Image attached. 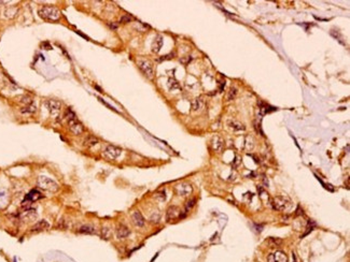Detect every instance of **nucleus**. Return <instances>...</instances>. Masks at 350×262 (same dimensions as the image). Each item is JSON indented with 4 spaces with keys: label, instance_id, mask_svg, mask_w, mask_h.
<instances>
[{
    "label": "nucleus",
    "instance_id": "1",
    "mask_svg": "<svg viewBox=\"0 0 350 262\" xmlns=\"http://www.w3.org/2000/svg\"><path fill=\"white\" fill-rule=\"evenodd\" d=\"M38 14L40 17L50 22H56L62 17V13H60L59 10L51 6H44L41 9H39Z\"/></svg>",
    "mask_w": 350,
    "mask_h": 262
},
{
    "label": "nucleus",
    "instance_id": "2",
    "mask_svg": "<svg viewBox=\"0 0 350 262\" xmlns=\"http://www.w3.org/2000/svg\"><path fill=\"white\" fill-rule=\"evenodd\" d=\"M37 185L38 187H40L43 190L47 191H51V192H55L59 189V185L54 181V179L48 177L45 175H41L38 177L37 181Z\"/></svg>",
    "mask_w": 350,
    "mask_h": 262
},
{
    "label": "nucleus",
    "instance_id": "3",
    "mask_svg": "<svg viewBox=\"0 0 350 262\" xmlns=\"http://www.w3.org/2000/svg\"><path fill=\"white\" fill-rule=\"evenodd\" d=\"M137 65L139 67V69L141 70V72L148 79H153L154 76V67L153 64L150 61L149 59H145V58H140L137 60Z\"/></svg>",
    "mask_w": 350,
    "mask_h": 262
},
{
    "label": "nucleus",
    "instance_id": "4",
    "mask_svg": "<svg viewBox=\"0 0 350 262\" xmlns=\"http://www.w3.org/2000/svg\"><path fill=\"white\" fill-rule=\"evenodd\" d=\"M271 205L276 211H286L291 206V201L286 196H275L271 200Z\"/></svg>",
    "mask_w": 350,
    "mask_h": 262
},
{
    "label": "nucleus",
    "instance_id": "5",
    "mask_svg": "<svg viewBox=\"0 0 350 262\" xmlns=\"http://www.w3.org/2000/svg\"><path fill=\"white\" fill-rule=\"evenodd\" d=\"M43 198V195L38 190H31L28 195H26L25 199H24L23 203H22V207L25 210V208H29L30 207V204L33 202H36V201L40 200V199Z\"/></svg>",
    "mask_w": 350,
    "mask_h": 262
},
{
    "label": "nucleus",
    "instance_id": "6",
    "mask_svg": "<svg viewBox=\"0 0 350 262\" xmlns=\"http://www.w3.org/2000/svg\"><path fill=\"white\" fill-rule=\"evenodd\" d=\"M121 154H122V149L118 146H114V145H108V146H106L104 149V157L110 160L118 159L119 157L121 156Z\"/></svg>",
    "mask_w": 350,
    "mask_h": 262
},
{
    "label": "nucleus",
    "instance_id": "7",
    "mask_svg": "<svg viewBox=\"0 0 350 262\" xmlns=\"http://www.w3.org/2000/svg\"><path fill=\"white\" fill-rule=\"evenodd\" d=\"M175 191L180 196H188L193 192V187H192L191 184L184 182V183H180L178 185H176Z\"/></svg>",
    "mask_w": 350,
    "mask_h": 262
},
{
    "label": "nucleus",
    "instance_id": "8",
    "mask_svg": "<svg viewBox=\"0 0 350 262\" xmlns=\"http://www.w3.org/2000/svg\"><path fill=\"white\" fill-rule=\"evenodd\" d=\"M68 128H69L70 132L74 135H81L84 131V126L77 118L76 119L68 120Z\"/></svg>",
    "mask_w": 350,
    "mask_h": 262
},
{
    "label": "nucleus",
    "instance_id": "9",
    "mask_svg": "<svg viewBox=\"0 0 350 262\" xmlns=\"http://www.w3.org/2000/svg\"><path fill=\"white\" fill-rule=\"evenodd\" d=\"M45 106H47L48 111L50 112V114L52 116H56L59 114L60 112V109H62V104H60L59 101L57 100H52V99H50V100H47L44 102Z\"/></svg>",
    "mask_w": 350,
    "mask_h": 262
},
{
    "label": "nucleus",
    "instance_id": "10",
    "mask_svg": "<svg viewBox=\"0 0 350 262\" xmlns=\"http://www.w3.org/2000/svg\"><path fill=\"white\" fill-rule=\"evenodd\" d=\"M37 217H38V214H37V212H36V210L31 207L25 208V210L19 214L21 220H23V221H25V222L33 221V220L37 219Z\"/></svg>",
    "mask_w": 350,
    "mask_h": 262
},
{
    "label": "nucleus",
    "instance_id": "11",
    "mask_svg": "<svg viewBox=\"0 0 350 262\" xmlns=\"http://www.w3.org/2000/svg\"><path fill=\"white\" fill-rule=\"evenodd\" d=\"M267 261L268 262H288V257H287L286 253L283 251H276L274 254H271L267 257Z\"/></svg>",
    "mask_w": 350,
    "mask_h": 262
},
{
    "label": "nucleus",
    "instance_id": "12",
    "mask_svg": "<svg viewBox=\"0 0 350 262\" xmlns=\"http://www.w3.org/2000/svg\"><path fill=\"white\" fill-rule=\"evenodd\" d=\"M211 146H212V149L215 150V152L221 153L223 150V147H224V140L221 137H219V135H216V137L212 138Z\"/></svg>",
    "mask_w": 350,
    "mask_h": 262
},
{
    "label": "nucleus",
    "instance_id": "13",
    "mask_svg": "<svg viewBox=\"0 0 350 262\" xmlns=\"http://www.w3.org/2000/svg\"><path fill=\"white\" fill-rule=\"evenodd\" d=\"M48 228H50V224H48L47 220L42 219V220L37 221L33 227H31L30 232H33V233H36V232H42V231H44V230H48Z\"/></svg>",
    "mask_w": 350,
    "mask_h": 262
},
{
    "label": "nucleus",
    "instance_id": "14",
    "mask_svg": "<svg viewBox=\"0 0 350 262\" xmlns=\"http://www.w3.org/2000/svg\"><path fill=\"white\" fill-rule=\"evenodd\" d=\"M180 214V210L178 206L171 205L166 211V221H171L172 219H176Z\"/></svg>",
    "mask_w": 350,
    "mask_h": 262
},
{
    "label": "nucleus",
    "instance_id": "15",
    "mask_svg": "<svg viewBox=\"0 0 350 262\" xmlns=\"http://www.w3.org/2000/svg\"><path fill=\"white\" fill-rule=\"evenodd\" d=\"M163 44H164V39H163V37L162 36H156L152 42L151 51L153 53H155V54H157V53L161 51V48L163 47Z\"/></svg>",
    "mask_w": 350,
    "mask_h": 262
},
{
    "label": "nucleus",
    "instance_id": "16",
    "mask_svg": "<svg viewBox=\"0 0 350 262\" xmlns=\"http://www.w3.org/2000/svg\"><path fill=\"white\" fill-rule=\"evenodd\" d=\"M132 220L134 222V225L137 226V227H143L145 224V218H143V216L141 215V213L138 212V211H136V212H134L132 214Z\"/></svg>",
    "mask_w": 350,
    "mask_h": 262
},
{
    "label": "nucleus",
    "instance_id": "17",
    "mask_svg": "<svg viewBox=\"0 0 350 262\" xmlns=\"http://www.w3.org/2000/svg\"><path fill=\"white\" fill-rule=\"evenodd\" d=\"M130 231L125 225H119L116 227V236L118 239H126L129 235Z\"/></svg>",
    "mask_w": 350,
    "mask_h": 262
},
{
    "label": "nucleus",
    "instance_id": "18",
    "mask_svg": "<svg viewBox=\"0 0 350 262\" xmlns=\"http://www.w3.org/2000/svg\"><path fill=\"white\" fill-rule=\"evenodd\" d=\"M204 105H205V101H204V99L201 98V97L195 98L193 101H192V110H193L194 112H198V111H200L201 109L204 108Z\"/></svg>",
    "mask_w": 350,
    "mask_h": 262
},
{
    "label": "nucleus",
    "instance_id": "19",
    "mask_svg": "<svg viewBox=\"0 0 350 262\" xmlns=\"http://www.w3.org/2000/svg\"><path fill=\"white\" fill-rule=\"evenodd\" d=\"M78 232L81 234H94L96 232V228L92 225H83L78 229Z\"/></svg>",
    "mask_w": 350,
    "mask_h": 262
},
{
    "label": "nucleus",
    "instance_id": "20",
    "mask_svg": "<svg viewBox=\"0 0 350 262\" xmlns=\"http://www.w3.org/2000/svg\"><path fill=\"white\" fill-rule=\"evenodd\" d=\"M227 125L231 129H233L234 131H244L246 129V127H245L241 123L237 122V120H235V119H230L227 122Z\"/></svg>",
    "mask_w": 350,
    "mask_h": 262
},
{
    "label": "nucleus",
    "instance_id": "21",
    "mask_svg": "<svg viewBox=\"0 0 350 262\" xmlns=\"http://www.w3.org/2000/svg\"><path fill=\"white\" fill-rule=\"evenodd\" d=\"M99 143V140L94 135H87L83 141V145L86 147H94Z\"/></svg>",
    "mask_w": 350,
    "mask_h": 262
},
{
    "label": "nucleus",
    "instance_id": "22",
    "mask_svg": "<svg viewBox=\"0 0 350 262\" xmlns=\"http://www.w3.org/2000/svg\"><path fill=\"white\" fill-rule=\"evenodd\" d=\"M167 87H168V89L171 91L178 90V89H180V84L176 79L170 77V79H168V82H167Z\"/></svg>",
    "mask_w": 350,
    "mask_h": 262
},
{
    "label": "nucleus",
    "instance_id": "23",
    "mask_svg": "<svg viewBox=\"0 0 350 262\" xmlns=\"http://www.w3.org/2000/svg\"><path fill=\"white\" fill-rule=\"evenodd\" d=\"M8 193L7 191L4 190H0V208L6 207L7 204H8Z\"/></svg>",
    "mask_w": 350,
    "mask_h": 262
},
{
    "label": "nucleus",
    "instance_id": "24",
    "mask_svg": "<svg viewBox=\"0 0 350 262\" xmlns=\"http://www.w3.org/2000/svg\"><path fill=\"white\" fill-rule=\"evenodd\" d=\"M36 110H37V108H36L35 104L30 103V104H28V105L24 106V108L21 110V113H23V114H33L36 112Z\"/></svg>",
    "mask_w": 350,
    "mask_h": 262
},
{
    "label": "nucleus",
    "instance_id": "25",
    "mask_svg": "<svg viewBox=\"0 0 350 262\" xmlns=\"http://www.w3.org/2000/svg\"><path fill=\"white\" fill-rule=\"evenodd\" d=\"M154 198L156 199L157 201H160V202H164V201L166 200V191H165L164 189L156 191V192L154 193Z\"/></svg>",
    "mask_w": 350,
    "mask_h": 262
},
{
    "label": "nucleus",
    "instance_id": "26",
    "mask_svg": "<svg viewBox=\"0 0 350 262\" xmlns=\"http://www.w3.org/2000/svg\"><path fill=\"white\" fill-rule=\"evenodd\" d=\"M18 8H14V7H12V8H8L4 11V16L8 18H12L15 16V14L18 13Z\"/></svg>",
    "mask_w": 350,
    "mask_h": 262
},
{
    "label": "nucleus",
    "instance_id": "27",
    "mask_svg": "<svg viewBox=\"0 0 350 262\" xmlns=\"http://www.w3.org/2000/svg\"><path fill=\"white\" fill-rule=\"evenodd\" d=\"M276 109L275 108H271V106H269L268 104H265L263 102H260V111H261L263 114H266V113H269L271 112V111H275Z\"/></svg>",
    "mask_w": 350,
    "mask_h": 262
},
{
    "label": "nucleus",
    "instance_id": "28",
    "mask_svg": "<svg viewBox=\"0 0 350 262\" xmlns=\"http://www.w3.org/2000/svg\"><path fill=\"white\" fill-rule=\"evenodd\" d=\"M236 96H237V88L236 87H231L230 90H228V93H227V96H226L227 101L234 100V99L236 98Z\"/></svg>",
    "mask_w": 350,
    "mask_h": 262
},
{
    "label": "nucleus",
    "instance_id": "29",
    "mask_svg": "<svg viewBox=\"0 0 350 262\" xmlns=\"http://www.w3.org/2000/svg\"><path fill=\"white\" fill-rule=\"evenodd\" d=\"M111 229L109 227H104L103 229H101V236H103V239L104 240H109L111 237Z\"/></svg>",
    "mask_w": 350,
    "mask_h": 262
},
{
    "label": "nucleus",
    "instance_id": "30",
    "mask_svg": "<svg viewBox=\"0 0 350 262\" xmlns=\"http://www.w3.org/2000/svg\"><path fill=\"white\" fill-rule=\"evenodd\" d=\"M65 117L67 118V120H71V119H76L77 116H76V113H74L71 109H67L66 113H65Z\"/></svg>",
    "mask_w": 350,
    "mask_h": 262
},
{
    "label": "nucleus",
    "instance_id": "31",
    "mask_svg": "<svg viewBox=\"0 0 350 262\" xmlns=\"http://www.w3.org/2000/svg\"><path fill=\"white\" fill-rule=\"evenodd\" d=\"M196 204V199L195 198H193V199H191V200H189L188 202H186V204H185V213L188 212L189 210H191L192 207H193L194 205Z\"/></svg>",
    "mask_w": 350,
    "mask_h": 262
},
{
    "label": "nucleus",
    "instance_id": "32",
    "mask_svg": "<svg viewBox=\"0 0 350 262\" xmlns=\"http://www.w3.org/2000/svg\"><path fill=\"white\" fill-rule=\"evenodd\" d=\"M246 146H247L248 149L253 148L254 144H253V139H252V137H249V135H248V137L246 138Z\"/></svg>",
    "mask_w": 350,
    "mask_h": 262
},
{
    "label": "nucleus",
    "instance_id": "33",
    "mask_svg": "<svg viewBox=\"0 0 350 262\" xmlns=\"http://www.w3.org/2000/svg\"><path fill=\"white\" fill-rule=\"evenodd\" d=\"M269 243H271V247H275V246H279V245L282 243V241H281L280 239H275V237H271V239H269Z\"/></svg>",
    "mask_w": 350,
    "mask_h": 262
},
{
    "label": "nucleus",
    "instance_id": "34",
    "mask_svg": "<svg viewBox=\"0 0 350 262\" xmlns=\"http://www.w3.org/2000/svg\"><path fill=\"white\" fill-rule=\"evenodd\" d=\"M133 21V17L130 15H128V14H126V15H123L122 17L120 19V23L122 24H127V23H130V22Z\"/></svg>",
    "mask_w": 350,
    "mask_h": 262
},
{
    "label": "nucleus",
    "instance_id": "35",
    "mask_svg": "<svg viewBox=\"0 0 350 262\" xmlns=\"http://www.w3.org/2000/svg\"><path fill=\"white\" fill-rule=\"evenodd\" d=\"M19 99H21V100H19V102L26 104V105H28V104L33 103V102H31V98L29 96H22Z\"/></svg>",
    "mask_w": 350,
    "mask_h": 262
},
{
    "label": "nucleus",
    "instance_id": "36",
    "mask_svg": "<svg viewBox=\"0 0 350 262\" xmlns=\"http://www.w3.org/2000/svg\"><path fill=\"white\" fill-rule=\"evenodd\" d=\"M254 128H256V131L257 133H260V134H261L262 137H264V132H263V130H262L261 123L254 122Z\"/></svg>",
    "mask_w": 350,
    "mask_h": 262
},
{
    "label": "nucleus",
    "instance_id": "37",
    "mask_svg": "<svg viewBox=\"0 0 350 262\" xmlns=\"http://www.w3.org/2000/svg\"><path fill=\"white\" fill-rule=\"evenodd\" d=\"M58 227H59L60 229H63V230H66L67 228H68V221L63 218V219H60L59 224H58Z\"/></svg>",
    "mask_w": 350,
    "mask_h": 262
},
{
    "label": "nucleus",
    "instance_id": "38",
    "mask_svg": "<svg viewBox=\"0 0 350 262\" xmlns=\"http://www.w3.org/2000/svg\"><path fill=\"white\" fill-rule=\"evenodd\" d=\"M160 218H161V216H160L159 213H156V214H153L151 216V218H150V220H151V222H159Z\"/></svg>",
    "mask_w": 350,
    "mask_h": 262
},
{
    "label": "nucleus",
    "instance_id": "39",
    "mask_svg": "<svg viewBox=\"0 0 350 262\" xmlns=\"http://www.w3.org/2000/svg\"><path fill=\"white\" fill-rule=\"evenodd\" d=\"M192 60V57L191 56H186V57H183V58H180V62L183 65H188L190 61Z\"/></svg>",
    "mask_w": 350,
    "mask_h": 262
},
{
    "label": "nucleus",
    "instance_id": "40",
    "mask_svg": "<svg viewBox=\"0 0 350 262\" xmlns=\"http://www.w3.org/2000/svg\"><path fill=\"white\" fill-rule=\"evenodd\" d=\"M109 27H110L111 29H116V28H118V24L110 23V24H109Z\"/></svg>",
    "mask_w": 350,
    "mask_h": 262
}]
</instances>
